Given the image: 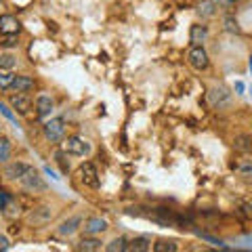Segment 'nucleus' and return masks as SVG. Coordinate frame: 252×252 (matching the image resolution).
I'll use <instances>...</instances> for the list:
<instances>
[{"label": "nucleus", "instance_id": "10", "mask_svg": "<svg viewBox=\"0 0 252 252\" xmlns=\"http://www.w3.org/2000/svg\"><path fill=\"white\" fill-rule=\"evenodd\" d=\"M30 170V164H23V162H11V164H6L4 166V179H9V181H19L26 172Z\"/></svg>", "mask_w": 252, "mask_h": 252}, {"label": "nucleus", "instance_id": "3", "mask_svg": "<svg viewBox=\"0 0 252 252\" xmlns=\"http://www.w3.org/2000/svg\"><path fill=\"white\" fill-rule=\"evenodd\" d=\"M187 61L189 65H191L193 69H198V72H202V69H206L210 65V59H208V53L204 46H191L187 53Z\"/></svg>", "mask_w": 252, "mask_h": 252}, {"label": "nucleus", "instance_id": "35", "mask_svg": "<svg viewBox=\"0 0 252 252\" xmlns=\"http://www.w3.org/2000/svg\"><path fill=\"white\" fill-rule=\"evenodd\" d=\"M44 172H46V175H49V177H53V179H59V177H57V175H55V172L51 170V166H46V168H44Z\"/></svg>", "mask_w": 252, "mask_h": 252}, {"label": "nucleus", "instance_id": "24", "mask_svg": "<svg viewBox=\"0 0 252 252\" xmlns=\"http://www.w3.org/2000/svg\"><path fill=\"white\" fill-rule=\"evenodd\" d=\"M17 59L11 53H0V69H13Z\"/></svg>", "mask_w": 252, "mask_h": 252}, {"label": "nucleus", "instance_id": "4", "mask_svg": "<svg viewBox=\"0 0 252 252\" xmlns=\"http://www.w3.org/2000/svg\"><path fill=\"white\" fill-rule=\"evenodd\" d=\"M19 183L26 187L28 191H34V193L36 191H44V189H46V183L42 181V177L38 175V170L34 166H30V170L19 179Z\"/></svg>", "mask_w": 252, "mask_h": 252}, {"label": "nucleus", "instance_id": "34", "mask_svg": "<svg viewBox=\"0 0 252 252\" xmlns=\"http://www.w3.org/2000/svg\"><path fill=\"white\" fill-rule=\"evenodd\" d=\"M240 172H242V175H246V177H250V175H252V164H246V166H240Z\"/></svg>", "mask_w": 252, "mask_h": 252}, {"label": "nucleus", "instance_id": "5", "mask_svg": "<svg viewBox=\"0 0 252 252\" xmlns=\"http://www.w3.org/2000/svg\"><path fill=\"white\" fill-rule=\"evenodd\" d=\"M78 175H80V181L86 187H99V172L93 162H82L78 168Z\"/></svg>", "mask_w": 252, "mask_h": 252}, {"label": "nucleus", "instance_id": "9", "mask_svg": "<svg viewBox=\"0 0 252 252\" xmlns=\"http://www.w3.org/2000/svg\"><path fill=\"white\" fill-rule=\"evenodd\" d=\"M107 231V220L101 217H91L84 220V235H99Z\"/></svg>", "mask_w": 252, "mask_h": 252}, {"label": "nucleus", "instance_id": "12", "mask_svg": "<svg viewBox=\"0 0 252 252\" xmlns=\"http://www.w3.org/2000/svg\"><path fill=\"white\" fill-rule=\"evenodd\" d=\"M82 225V217H72L67 220H63V223L57 227V233L59 235H74L78 229H80Z\"/></svg>", "mask_w": 252, "mask_h": 252}, {"label": "nucleus", "instance_id": "7", "mask_svg": "<svg viewBox=\"0 0 252 252\" xmlns=\"http://www.w3.org/2000/svg\"><path fill=\"white\" fill-rule=\"evenodd\" d=\"M21 32V23L15 15H0V34L2 36H17Z\"/></svg>", "mask_w": 252, "mask_h": 252}, {"label": "nucleus", "instance_id": "17", "mask_svg": "<svg viewBox=\"0 0 252 252\" xmlns=\"http://www.w3.org/2000/svg\"><path fill=\"white\" fill-rule=\"evenodd\" d=\"M149 248H152V242L147 238H135L126 244V250H130V252H147Z\"/></svg>", "mask_w": 252, "mask_h": 252}, {"label": "nucleus", "instance_id": "28", "mask_svg": "<svg viewBox=\"0 0 252 252\" xmlns=\"http://www.w3.org/2000/svg\"><path fill=\"white\" fill-rule=\"evenodd\" d=\"M238 208H240V212L246 219H252V202H246V200H240L238 202Z\"/></svg>", "mask_w": 252, "mask_h": 252}, {"label": "nucleus", "instance_id": "15", "mask_svg": "<svg viewBox=\"0 0 252 252\" xmlns=\"http://www.w3.org/2000/svg\"><path fill=\"white\" fill-rule=\"evenodd\" d=\"M0 208H2V215L6 219H17L21 215V206L15 202V198H11L9 202H4V204H0Z\"/></svg>", "mask_w": 252, "mask_h": 252}, {"label": "nucleus", "instance_id": "25", "mask_svg": "<svg viewBox=\"0 0 252 252\" xmlns=\"http://www.w3.org/2000/svg\"><path fill=\"white\" fill-rule=\"evenodd\" d=\"M67 152H55V162L59 164L61 172H69V160H67Z\"/></svg>", "mask_w": 252, "mask_h": 252}, {"label": "nucleus", "instance_id": "21", "mask_svg": "<svg viewBox=\"0 0 252 252\" xmlns=\"http://www.w3.org/2000/svg\"><path fill=\"white\" fill-rule=\"evenodd\" d=\"M11 158V141L0 135V164H6Z\"/></svg>", "mask_w": 252, "mask_h": 252}, {"label": "nucleus", "instance_id": "16", "mask_svg": "<svg viewBox=\"0 0 252 252\" xmlns=\"http://www.w3.org/2000/svg\"><path fill=\"white\" fill-rule=\"evenodd\" d=\"M78 248L84 250V252H94V250H101V240L94 238V235H84L78 244Z\"/></svg>", "mask_w": 252, "mask_h": 252}, {"label": "nucleus", "instance_id": "18", "mask_svg": "<svg viewBox=\"0 0 252 252\" xmlns=\"http://www.w3.org/2000/svg\"><path fill=\"white\" fill-rule=\"evenodd\" d=\"M208 99H210L212 105H220L229 99V93H227V89H223V86H219V89H212L208 93Z\"/></svg>", "mask_w": 252, "mask_h": 252}, {"label": "nucleus", "instance_id": "29", "mask_svg": "<svg viewBox=\"0 0 252 252\" xmlns=\"http://www.w3.org/2000/svg\"><path fill=\"white\" fill-rule=\"evenodd\" d=\"M0 46H2V49H11V46H17V36H4L2 40H0Z\"/></svg>", "mask_w": 252, "mask_h": 252}, {"label": "nucleus", "instance_id": "26", "mask_svg": "<svg viewBox=\"0 0 252 252\" xmlns=\"http://www.w3.org/2000/svg\"><path fill=\"white\" fill-rule=\"evenodd\" d=\"M107 252H124L126 250V238H116L105 246Z\"/></svg>", "mask_w": 252, "mask_h": 252}, {"label": "nucleus", "instance_id": "14", "mask_svg": "<svg viewBox=\"0 0 252 252\" xmlns=\"http://www.w3.org/2000/svg\"><path fill=\"white\" fill-rule=\"evenodd\" d=\"M34 80H32L30 76H15V80L11 84V89L15 93H30V91H34Z\"/></svg>", "mask_w": 252, "mask_h": 252}, {"label": "nucleus", "instance_id": "27", "mask_svg": "<svg viewBox=\"0 0 252 252\" xmlns=\"http://www.w3.org/2000/svg\"><path fill=\"white\" fill-rule=\"evenodd\" d=\"M223 26H225V32H231V34H238L240 32L238 21H235V17H231V15H227V17L223 19Z\"/></svg>", "mask_w": 252, "mask_h": 252}, {"label": "nucleus", "instance_id": "37", "mask_svg": "<svg viewBox=\"0 0 252 252\" xmlns=\"http://www.w3.org/2000/svg\"><path fill=\"white\" fill-rule=\"evenodd\" d=\"M248 65H250V72H252V57H250V61H248Z\"/></svg>", "mask_w": 252, "mask_h": 252}, {"label": "nucleus", "instance_id": "6", "mask_svg": "<svg viewBox=\"0 0 252 252\" xmlns=\"http://www.w3.org/2000/svg\"><path fill=\"white\" fill-rule=\"evenodd\" d=\"M51 219H53L51 206H38L28 215V223L34 225V227H42L46 223H51Z\"/></svg>", "mask_w": 252, "mask_h": 252}, {"label": "nucleus", "instance_id": "22", "mask_svg": "<svg viewBox=\"0 0 252 252\" xmlns=\"http://www.w3.org/2000/svg\"><path fill=\"white\" fill-rule=\"evenodd\" d=\"M179 246H177V242L175 240H158L154 244V250L156 252H175Z\"/></svg>", "mask_w": 252, "mask_h": 252}, {"label": "nucleus", "instance_id": "8", "mask_svg": "<svg viewBox=\"0 0 252 252\" xmlns=\"http://www.w3.org/2000/svg\"><path fill=\"white\" fill-rule=\"evenodd\" d=\"M9 103H11V109H15V112L21 116H26L32 109V97L28 93H17V94H11Z\"/></svg>", "mask_w": 252, "mask_h": 252}, {"label": "nucleus", "instance_id": "23", "mask_svg": "<svg viewBox=\"0 0 252 252\" xmlns=\"http://www.w3.org/2000/svg\"><path fill=\"white\" fill-rule=\"evenodd\" d=\"M15 80V74L11 69H0V91H9Z\"/></svg>", "mask_w": 252, "mask_h": 252}, {"label": "nucleus", "instance_id": "1", "mask_svg": "<svg viewBox=\"0 0 252 252\" xmlns=\"http://www.w3.org/2000/svg\"><path fill=\"white\" fill-rule=\"evenodd\" d=\"M42 132H44L46 141L59 143V141L65 137V120H63V118H51L49 122H44Z\"/></svg>", "mask_w": 252, "mask_h": 252}, {"label": "nucleus", "instance_id": "2", "mask_svg": "<svg viewBox=\"0 0 252 252\" xmlns=\"http://www.w3.org/2000/svg\"><path fill=\"white\" fill-rule=\"evenodd\" d=\"M91 143L82 137H67L63 141V152H67L69 156H89L91 154Z\"/></svg>", "mask_w": 252, "mask_h": 252}, {"label": "nucleus", "instance_id": "31", "mask_svg": "<svg viewBox=\"0 0 252 252\" xmlns=\"http://www.w3.org/2000/svg\"><path fill=\"white\" fill-rule=\"evenodd\" d=\"M198 233H200V231H198ZM200 238H202V240H206V242H210V244H215V246H220V244H223L220 240L212 238V235H206V233H200Z\"/></svg>", "mask_w": 252, "mask_h": 252}, {"label": "nucleus", "instance_id": "36", "mask_svg": "<svg viewBox=\"0 0 252 252\" xmlns=\"http://www.w3.org/2000/svg\"><path fill=\"white\" fill-rule=\"evenodd\" d=\"M235 91L242 93V91H244V84H242V82H238V84H235Z\"/></svg>", "mask_w": 252, "mask_h": 252}, {"label": "nucleus", "instance_id": "11", "mask_svg": "<svg viewBox=\"0 0 252 252\" xmlns=\"http://www.w3.org/2000/svg\"><path fill=\"white\" fill-rule=\"evenodd\" d=\"M206 40H208V28L202 26V23L191 26V30H189V42H191L193 46H202Z\"/></svg>", "mask_w": 252, "mask_h": 252}, {"label": "nucleus", "instance_id": "38", "mask_svg": "<svg viewBox=\"0 0 252 252\" xmlns=\"http://www.w3.org/2000/svg\"><path fill=\"white\" fill-rule=\"evenodd\" d=\"M0 11H2V0H0Z\"/></svg>", "mask_w": 252, "mask_h": 252}, {"label": "nucleus", "instance_id": "19", "mask_svg": "<svg viewBox=\"0 0 252 252\" xmlns=\"http://www.w3.org/2000/svg\"><path fill=\"white\" fill-rule=\"evenodd\" d=\"M215 13H217V2H215V0H204V2L198 6V15L202 19H208Z\"/></svg>", "mask_w": 252, "mask_h": 252}, {"label": "nucleus", "instance_id": "13", "mask_svg": "<svg viewBox=\"0 0 252 252\" xmlns=\"http://www.w3.org/2000/svg\"><path fill=\"white\" fill-rule=\"evenodd\" d=\"M36 109H38V114H40V116H49L53 109H55V101H53L51 94H46V93L38 94V99H36Z\"/></svg>", "mask_w": 252, "mask_h": 252}, {"label": "nucleus", "instance_id": "30", "mask_svg": "<svg viewBox=\"0 0 252 252\" xmlns=\"http://www.w3.org/2000/svg\"><path fill=\"white\" fill-rule=\"evenodd\" d=\"M0 112H2V116L6 118V120H11V122H15V116H13V112H11V107H9V105L0 103Z\"/></svg>", "mask_w": 252, "mask_h": 252}, {"label": "nucleus", "instance_id": "20", "mask_svg": "<svg viewBox=\"0 0 252 252\" xmlns=\"http://www.w3.org/2000/svg\"><path fill=\"white\" fill-rule=\"evenodd\" d=\"M233 147L238 149V152H242V154H248V152H252V139H250V137H246V135L235 137Z\"/></svg>", "mask_w": 252, "mask_h": 252}, {"label": "nucleus", "instance_id": "32", "mask_svg": "<svg viewBox=\"0 0 252 252\" xmlns=\"http://www.w3.org/2000/svg\"><path fill=\"white\" fill-rule=\"evenodd\" d=\"M11 248V240L6 235H0V250H9Z\"/></svg>", "mask_w": 252, "mask_h": 252}, {"label": "nucleus", "instance_id": "33", "mask_svg": "<svg viewBox=\"0 0 252 252\" xmlns=\"http://www.w3.org/2000/svg\"><path fill=\"white\" fill-rule=\"evenodd\" d=\"M215 2H219L220 6H227V9H229V6H233L238 0H215Z\"/></svg>", "mask_w": 252, "mask_h": 252}]
</instances>
